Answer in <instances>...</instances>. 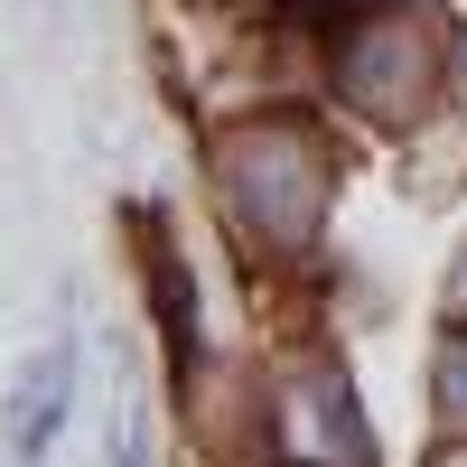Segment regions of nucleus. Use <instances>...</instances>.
Wrapping results in <instances>:
<instances>
[{
    "label": "nucleus",
    "mask_w": 467,
    "mask_h": 467,
    "mask_svg": "<svg viewBox=\"0 0 467 467\" xmlns=\"http://www.w3.org/2000/svg\"><path fill=\"white\" fill-rule=\"evenodd\" d=\"M449 308L467 318V253H458V271H449Z\"/></svg>",
    "instance_id": "6"
},
{
    "label": "nucleus",
    "mask_w": 467,
    "mask_h": 467,
    "mask_svg": "<svg viewBox=\"0 0 467 467\" xmlns=\"http://www.w3.org/2000/svg\"><path fill=\"white\" fill-rule=\"evenodd\" d=\"M431 402H440V431L467 440V337L440 346V365H431Z\"/></svg>",
    "instance_id": "5"
},
{
    "label": "nucleus",
    "mask_w": 467,
    "mask_h": 467,
    "mask_svg": "<svg viewBox=\"0 0 467 467\" xmlns=\"http://www.w3.org/2000/svg\"><path fill=\"white\" fill-rule=\"evenodd\" d=\"M449 57H458V28H449L440 0H383V10H365L356 28H346V47H337V94L356 103L365 122L411 131L420 112L440 103Z\"/></svg>",
    "instance_id": "2"
},
{
    "label": "nucleus",
    "mask_w": 467,
    "mask_h": 467,
    "mask_svg": "<svg viewBox=\"0 0 467 467\" xmlns=\"http://www.w3.org/2000/svg\"><path fill=\"white\" fill-rule=\"evenodd\" d=\"M66 402H75V346L57 337V346H37V356L19 365V383H10V449L37 458L66 431Z\"/></svg>",
    "instance_id": "3"
},
{
    "label": "nucleus",
    "mask_w": 467,
    "mask_h": 467,
    "mask_svg": "<svg viewBox=\"0 0 467 467\" xmlns=\"http://www.w3.org/2000/svg\"><path fill=\"white\" fill-rule=\"evenodd\" d=\"M290 411H308V431H318V449H337L346 467H365V431H356V402H346V383H327V374L290 383Z\"/></svg>",
    "instance_id": "4"
},
{
    "label": "nucleus",
    "mask_w": 467,
    "mask_h": 467,
    "mask_svg": "<svg viewBox=\"0 0 467 467\" xmlns=\"http://www.w3.org/2000/svg\"><path fill=\"white\" fill-rule=\"evenodd\" d=\"M215 187H224V215L244 244L299 262L327 224V197H337V150L318 140V122L299 112H253V122H224L215 131Z\"/></svg>",
    "instance_id": "1"
}]
</instances>
